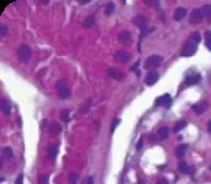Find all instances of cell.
Returning <instances> with one entry per match:
<instances>
[{
  "instance_id": "obj_36",
  "label": "cell",
  "mask_w": 211,
  "mask_h": 184,
  "mask_svg": "<svg viewBox=\"0 0 211 184\" xmlns=\"http://www.w3.org/2000/svg\"><path fill=\"white\" fill-rule=\"evenodd\" d=\"M156 184H169V182H167V179L161 178V179H158V182H156Z\"/></svg>"
},
{
  "instance_id": "obj_25",
  "label": "cell",
  "mask_w": 211,
  "mask_h": 184,
  "mask_svg": "<svg viewBox=\"0 0 211 184\" xmlns=\"http://www.w3.org/2000/svg\"><path fill=\"white\" fill-rule=\"evenodd\" d=\"M202 13H203V16L211 17V5H205V7L202 8Z\"/></svg>"
},
{
  "instance_id": "obj_41",
  "label": "cell",
  "mask_w": 211,
  "mask_h": 184,
  "mask_svg": "<svg viewBox=\"0 0 211 184\" xmlns=\"http://www.w3.org/2000/svg\"><path fill=\"white\" fill-rule=\"evenodd\" d=\"M209 170H211V167H209Z\"/></svg>"
},
{
  "instance_id": "obj_5",
  "label": "cell",
  "mask_w": 211,
  "mask_h": 184,
  "mask_svg": "<svg viewBox=\"0 0 211 184\" xmlns=\"http://www.w3.org/2000/svg\"><path fill=\"white\" fill-rule=\"evenodd\" d=\"M170 103H172V97L169 95V94H163V95H160L158 99H156V105L158 106H170Z\"/></svg>"
},
{
  "instance_id": "obj_24",
  "label": "cell",
  "mask_w": 211,
  "mask_h": 184,
  "mask_svg": "<svg viewBox=\"0 0 211 184\" xmlns=\"http://www.w3.org/2000/svg\"><path fill=\"white\" fill-rule=\"evenodd\" d=\"M205 44H206L208 50H211V31H206L205 33Z\"/></svg>"
},
{
  "instance_id": "obj_21",
  "label": "cell",
  "mask_w": 211,
  "mask_h": 184,
  "mask_svg": "<svg viewBox=\"0 0 211 184\" xmlns=\"http://www.w3.org/2000/svg\"><path fill=\"white\" fill-rule=\"evenodd\" d=\"M186 125H188V122H186V120H180V122H177V123H175L174 131H175V133H178V131H180V130H183Z\"/></svg>"
},
{
  "instance_id": "obj_8",
  "label": "cell",
  "mask_w": 211,
  "mask_h": 184,
  "mask_svg": "<svg viewBox=\"0 0 211 184\" xmlns=\"http://www.w3.org/2000/svg\"><path fill=\"white\" fill-rule=\"evenodd\" d=\"M206 108H208L206 102H199V103H195V105L192 106V111H194L195 114H203V113L206 111Z\"/></svg>"
},
{
  "instance_id": "obj_6",
  "label": "cell",
  "mask_w": 211,
  "mask_h": 184,
  "mask_svg": "<svg viewBox=\"0 0 211 184\" xmlns=\"http://www.w3.org/2000/svg\"><path fill=\"white\" fill-rule=\"evenodd\" d=\"M158 78H160V75H158L155 70H150V72L146 75V84H149V86H153V84L158 81Z\"/></svg>"
},
{
  "instance_id": "obj_38",
  "label": "cell",
  "mask_w": 211,
  "mask_h": 184,
  "mask_svg": "<svg viewBox=\"0 0 211 184\" xmlns=\"http://www.w3.org/2000/svg\"><path fill=\"white\" fill-rule=\"evenodd\" d=\"M138 66H139V64H138V62H135V64L132 66V70H136V69H138Z\"/></svg>"
},
{
  "instance_id": "obj_3",
  "label": "cell",
  "mask_w": 211,
  "mask_h": 184,
  "mask_svg": "<svg viewBox=\"0 0 211 184\" xmlns=\"http://www.w3.org/2000/svg\"><path fill=\"white\" fill-rule=\"evenodd\" d=\"M17 55H19V58H21V61H28L30 58H31V48H30V45H27V44H22L21 47H19V50H17Z\"/></svg>"
},
{
  "instance_id": "obj_33",
  "label": "cell",
  "mask_w": 211,
  "mask_h": 184,
  "mask_svg": "<svg viewBox=\"0 0 211 184\" xmlns=\"http://www.w3.org/2000/svg\"><path fill=\"white\" fill-rule=\"evenodd\" d=\"M16 184H24V175H22V173L17 176V179H16Z\"/></svg>"
},
{
  "instance_id": "obj_20",
  "label": "cell",
  "mask_w": 211,
  "mask_h": 184,
  "mask_svg": "<svg viewBox=\"0 0 211 184\" xmlns=\"http://www.w3.org/2000/svg\"><path fill=\"white\" fill-rule=\"evenodd\" d=\"M56 153H58V147L56 145H50L49 147V159H55Z\"/></svg>"
},
{
  "instance_id": "obj_17",
  "label": "cell",
  "mask_w": 211,
  "mask_h": 184,
  "mask_svg": "<svg viewBox=\"0 0 211 184\" xmlns=\"http://www.w3.org/2000/svg\"><path fill=\"white\" fill-rule=\"evenodd\" d=\"M108 75H110L111 78H114V80H121V72H119L117 69L110 67V69H108Z\"/></svg>"
},
{
  "instance_id": "obj_35",
  "label": "cell",
  "mask_w": 211,
  "mask_h": 184,
  "mask_svg": "<svg viewBox=\"0 0 211 184\" xmlns=\"http://www.w3.org/2000/svg\"><path fill=\"white\" fill-rule=\"evenodd\" d=\"M86 184H94V176H88V181Z\"/></svg>"
},
{
  "instance_id": "obj_12",
  "label": "cell",
  "mask_w": 211,
  "mask_h": 184,
  "mask_svg": "<svg viewBox=\"0 0 211 184\" xmlns=\"http://www.w3.org/2000/svg\"><path fill=\"white\" fill-rule=\"evenodd\" d=\"M119 41L124 42V44H128V42L132 41V33H130V31H122V33L119 34Z\"/></svg>"
},
{
  "instance_id": "obj_14",
  "label": "cell",
  "mask_w": 211,
  "mask_h": 184,
  "mask_svg": "<svg viewBox=\"0 0 211 184\" xmlns=\"http://www.w3.org/2000/svg\"><path fill=\"white\" fill-rule=\"evenodd\" d=\"M185 16H186V10L185 8H177L175 13H174V19L175 21H181Z\"/></svg>"
},
{
  "instance_id": "obj_23",
  "label": "cell",
  "mask_w": 211,
  "mask_h": 184,
  "mask_svg": "<svg viewBox=\"0 0 211 184\" xmlns=\"http://www.w3.org/2000/svg\"><path fill=\"white\" fill-rule=\"evenodd\" d=\"M77 181H78V173L77 172H70V175H69V184H77Z\"/></svg>"
},
{
  "instance_id": "obj_29",
  "label": "cell",
  "mask_w": 211,
  "mask_h": 184,
  "mask_svg": "<svg viewBox=\"0 0 211 184\" xmlns=\"http://www.w3.org/2000/svg\"><path fill=\"white\" fill-rule=\"evenodd\" d=\"M38 182H39V184H49V179H47V176L41 175V176L38 178Z\"/></svg>"
},
{
  "instance_id": "obj_22",
  "label": "cell",
  "mask_w": 211,
  "mask_h": 184,
  "mask_svg": "<svg viewBox=\"0 0 211 184\" xmlns=\"http://www.w3.org/2000/svg\"><path fill=\"white\" fill-rule=\"evenodd\" d=\"M178 170H180L181 173H185V175H186V173H189V167H188V164H186V162H183V161H180V162H178Z\"/></svg>"
},
{
  "instance_id": "obj_7",
  "label": "cell",
  "mask_w": 211,
  "mask_h": 184,
  "mask_svg": "<svg viewBox=\"0 0 211 184\" xmlns=\"http://www.w3.org/2000/svg\"><path fill=\"white\" fill-rule=\"evenodd\" d=\"M191 24H199V22H202L203 21V13H202V10H194L192 13H191Z\"/></svg>"
},
{
  "instance_id": "obj_18",
  "label": "cell",
  "mask_w": 211,
  "mask_h": 184,
  "mask_svg": "<svg viewBox=\"0 0 211 184\" xmlns=\"http://www.w3.org/2000/svg\"><path fill=\"white\" fill-rule=\"evenodd\" d=\"M169 136V128L167 126H161L160 130H158V137L160 139H166Z\"/></svg>"
},
{
  "instance_id": "obj_34",
  "label": "cell",
  "mask_w": 211,
  "mask_h": 184,
  "mask_svg": "<svg viewBox=\"0 0 211 184\" xmlns=\"http://www.w3.org/2000/svg\"><path fill=\"white\" fill-rule=\"evenodd\" d=\"M142 145H144V140H142V139H139V142H138L136 148H138V150H141V148H142Z\"/></svg>"
},
{
  "instance_id": "obj_37",
  "label": "cell",
  "mask_w": 211,
  "mask_h": 184,
  "mask_svg": "<svg viewBox=\"0 0 211 184\" xmlns=\"http://www.w3.org/2000/svg\"><path fill=\"white\" fill-rule=\"evenodd\" d=\"M88 108H89V105L86 103V105H84V106L81 108V113H86V111H88Z\"/></svg>"
},
{
  "instance_id": "obj_2",
  "label": "cell",
  "mask_w": 211,
  "mask_h": 184,
  "mask_svg": "<svg viewBox=\"0 0 211 184\" xmlns=\"http://www.w3.org/2000/svg\"><path fill=\"white\" fill-rule=\"evenodd\" d=\"M195 52H197V44L191 39L189 42H186V44H185V47H183V50H181V55H183V56H186V58H189V56L195 55Z\"/></svg>"
},
{
  "instance_id": "obj_40",
  "label": "cell",
  "mask_w": 211,
  "mask_h": 184,
  "mask_svg": "<svg viewBox=\"0 0 211 184\" xmlns=\"http://www.w3.org/2000/svg\"><path fill=\"white\" fill-rule=\"evenodd\" d=\"M139 184H144V182H142V181H141V182H139Z\"/></svg>"
},
{
  "instance_id": "obj_19",
  "label": "cell",
  "mask_w": 211,
  "mask_h": 184,
  "mask_svg": "<svg viewBox=\"0 0 211 184\" xmlns=\"http://www.w3.org/2000/svg\"><path fill=\"white\" fill-rule=\"evenodd\" d=\"M2 158H3V159H10V158H13V150H11L10 147H5V148L2 150Z\"/></svg>"
},
{
  "instance_id": "obj_32",
  "label": "cell",
  "mask_w": 211,
  "mask_h": 184,
  "mask_svg": "<svg viewBox=\"0 0 211 184\" xmlns=\"http://www.w3.org/2000/svg\"><path fill=\"white\" fill-rule=\"evenodd\" d=\"M191 39H194V42H195V44H199V42H200V34L195 31V33H192V38H191Z\"/></svg>"
},
{
  "instance_id": "obj_4",
  "label": "cell",
  "mask_w": 211,
  "mask_h": 184,
  "mask_svg": "<svg viewBox=\"0 0 211 184\" xmlns=\"http://www.w3.org/2000/svg\"><path fill=\"white\" fill-rule=\"evenodd\" d=\"M163 62V58L161 56H158V55H152V56H149L147 58V61H146V69H155V67H158L160 64Z\"/></svg>"
},
{
  "instance_id": "obj_10",
  "label": "cell",
  "mask_w": 211,
  "mask_h": 184,
  "mask_svg": "<svg viewBox=\"0 0 211 184\" xmlns=\"http://www.w3.org/2000/svg\"><path fill=\"white\" fill-rule=\"evenodd\" d=\"M186 151H188V145H186V144H181V145H178V147L175 148L177 158H183V156L186 154Z\"/></svg>"
},
{
  "instance_id": "obj_15",
  "label": "cell",
  "mask_w": 211,
  "mask_h": 184,
  "mask_svg": "<svg viewBox=\"0 0 211 184\" xmlns=\"http://www.w3.org/2000/svg\"><path fill=\"white\" fill-rule=\"evenodd\" d=\"M60 133H61L60 123H50V134H52V136H58Z\"/></svg>"
},
{
  "instance_id": "obj_31",
  "label": "cell",
  "mask_w": 211,
  "mask_h": 184,
  "mask_svg": "<svg viewBox=\"0 0 211 184\" xmlns=\"http://www.w3.org/2000/svg\"><path fill=\"white\" fill-rule=\"evenodd\" d=\"M7 33H8V27H7V25H2V27H0V34H2V38H3Z\"/></svg>"
},
{
  "instance_id": "obj_1",
  "label": "cell",
  "mask_w": 211,
  "mask_h": 184,
  "mask_svg": "<svg viewBox=\"0 0 211 184\" xmlns=\"http://www.w3.org/2000/svg\"><path fill=\"white\" fill-rule=\"evenodd\" d=\"M56 94H58L60 99H67V97L70 95V90H69L67 83H66L64 80H60V81L56 83Z\"/></svg>"
},
{
  "instance_id": "obj_16",
  "label": "cell",
  "mask_w": 211,
  "mask_h": 184,
  "mask_svg": "<svg viewBox=\"0 0 211 184\" xmlns=\"http://www.w3.org/2000/svg\"><path fill=\"white\" fill-rule=\"evenodd\" d=\"M2 113L5 116H8L11 113V106H10V102L8 100H2Z\"/></svg>"
},
{
  "instance_id": "obj_39",
  "label": "cell",
  "mask_w": 211,
  "mask_h": 184,
  "mask_svg": "<svg viewBox=\"0 0 211 184\" xmlns=\"http://www.w3.org/2000/svg\"><path fill=\"white\" fill-rule=\"evenodd\" d=\"M208 128H209V131H211V122H209V123H208Z\"/></svg>"
},
{
  "instance_id": "obj_27",
  "label": "cell",
  "mask_w": 211,
  "mask_h": 184,
  "mask_svg": "<svg viewBox=\"0 0 211 184\" xmlns=\"http://www.w3.org/2000/svg\"><path fill=\"white\" fill-rule=\"evenodd\" d=\"M113 11H114V3L110 2V3L107 5V8H105V14H111Z\"/></svg>"
},
{
  "instance_id": "obj_30",
  "label": "cell",
  "mask_w": 211,
  "mask_h": 184,
  "mask_svg": "<svg viewBox=\"0 0 211 184\" xmlns=\"http://www.w3.org/2000/svg\"><path fill=\"white\" fill-rule=\"evenodd\" d=\"M119 123H121L119 119H114V120H113V123H111V133H114V130H116V126H117Z\"/></svg>"
},
{
  "instance_id": "obj_9",
  "label": "cell",
  "mask_w": 211,
  "mask_h": 184,
  "mask_svg": "<svg viewBox=\"0 0 211 184\" xmlns=\"http://www.w3.org/2000/svg\"><path fill=\"white\" fill-rule=\"evenodd\" d=\"M199 81H200V75L195 73V75H192V76H188V78L185 80V84H186V86H192V84H197Z\"/></svg>"
},
{
  "instance_id": "obj_11",
  "label": "cell",
  "mask_w": 211,
  "mask_h": 184,
  "mask_svg": "<svg viewBox=\"0 0 211 184\" xmlns=\"http://www.w3.org/2000/svg\"><path fill=\"white\" fill-rule=\"evenodd\" d=\"M94 24H95V17H94V14H89L83 22V28H91Z\"/></svg>"
},
{
  "instance_id": "obj_26",
  "label": "cell",
  "mask_w": 211,
  "mask_h": 184,
  "mask_svg": "<svg viewBox=\"0 0 211 184\" xmlns=\"http://www.w3.org/2000/svg\"><path fill=\"white\" fill-rule=\"evenodd\" d=\"M69 119H70V117H69V111H67V109H63V111H61V120H63V122H69Z\"/></svg>"
},
{
  "instance_id": "obj_28",
  "label": "cell",
  "mask_w": 211,
  "mask_h": 184,
  "mask_svg": "<svg viewBox=\"0 0 211 184\" xmlns=\"http://www.w3.org/2000/svg\"><path fill=\"white\" fill-rule=\"evenodd\" d=\"M135 22H136V24H138V25L142 28V25L146 24V19H144L142 16H138V17H135Z\"/></svg>"
},
{
  "instance_id": "obj_13",
  "label": "cell",
  "mask_w": 211,
  "mask_h": 184,
  "mask_svg": "<svg viewBox=\"0 0 211 184\" xmlns=\"http://www.w3.org/2000/svg\"><path fill=\"white\" fill-rule=\"evenodd\" d=\"M114 58H116L117 61H121V62H127V61H128V53L124 52V50H121V52H117V53L114 55Z\"/></svg>"
}]
</instances>
